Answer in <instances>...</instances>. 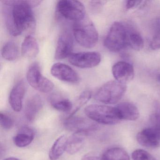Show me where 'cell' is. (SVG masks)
Returning a JSON list of instances; mask_svg holds the SVG:
<instances>
[{
    "label": "cell",
    "instance_id": "6da1fadb",
    "mask_svg": "<svg viewBox=\"0 0 160 160\" xmlns=\"http://www.w3.org/2000/svg\"><path fill=\"white\" fill-rule=\"evenodd\" d=\"M5 23L8 31L14 36L33 28L35 19L32 7L40 4L41 1H3Z\"/></svg>",
    "mask_w": 160,
    "mask_h": 160
},
{
    "label": "cell",
    "instance_id": "7a4b0ae2",
    "mask_svg": "<svg viewBox=\"0 0 160 160\" xmlns=\"http://www.w3.org/2000/svg\"><path fill=\"white\" fill-rule=\"evenodd\" d=\"M73 32L77 42L83 47L92 48L98 43V32L92 21L86 17L74 22Z\"/></svg>",
    "mask_w": 160,
    "mask_h": 160
},
{
    "label": "cell",
    "instance_id": "3957f363",
    "mask_svg": "<svg viewBox=\"0 0 160 160\" xmlns=\"http://www.w3.org/2000/svg\"><path fill=\"white\" fill-rule=\"evenodd\" d=\"M85 113L92 121L101 124L114 125L121 120L116 108L109 106L90 105L85 108Z\"/></svg>",
    "mask_w": 160,
    "mask_h": 160
},
{
    "label": "cell",
    "instance_id": "277c9868",
    "mask_svg": "<svg viewBox=\"0 0 160 160\" xmlns=\"http://www.w3.org/2000/svg\"><path fill=\"white\" fill-rule=\"evenodd\" d=\"M125 84L110 81L103 85L95 93L96 101L106 104H114L120 101L126 92Z\"/></svg>",
    "mask_w": 160,
    "mask_h": 160
},
{
    "label": "cell",
    "instance_id": "5b68a950",
    "mask_svg": "<svg viewBox=\"0 0 160 160\" xmlns=\"http://www.w3.org/2000/svg\"><path fill=\"white\" fill-rule=\"evenodd\" d=\"M128 31L124 25L116 22L111 26L104 40V46L111 52H119L127 46Z\"/></svg>",
    "mask_w": 160,
    "mask_h": 160
},
{
    "label": "cell",
    "instance_id": "8992f818",
    "mask_svg": "<svg viewBox=\"0 0 160 160\" xmlns=\"http://www.w3.org/2000/svg\"><path fill=\"white\" fill-rule=\"evenodd\" d=\"M57 10L62 17L74 22L86 17L85 6L82 2L78 1H60L57 3Z\"/></svg>",
    "mask_w": 160,
    "mask_h": 160
},
{
    "label": "cell",
    "instance_id": "52a82bcc",
    "mask_svg": "<svg viewBox=\"0 0 160 160\" xmlns=\"http://www.w3.org/2000/svg\"><path fill=\"white\" fill-rule=\"evenodd\" d=\"M27 78L29 84L40 92L48 93L54 89V84L42 74L40 67L37 63L32 64L29 68Z\"/></svg>",
    "mask_w": 160,
    "mask_h": 160
},
{
    "label": "cell",
    "instance_id": "ba28073f",
    "mask_svg": "<svg viewBox=\"0 0 160 160\" xmlns=\"http://www.w3.org/2000/svg\"><path fill=\"white\" fill-rule=\"evenodd\" d=\"M72 65L82 69L96 67L101 61V56L96 52H83L72 54L69 57Z\"/></svg>",
    "mask_w": 160,
    "mask_h": 160
},
{
    "label": "cell",
    "instance_id": "9c48e42d",
    "mask_svg": "<svg viewBox=\"0 0 160 160\" xmlns=\"http://www.w3.org/2000/svg\"><path fill=\"white\" fill-rule=\"evenodd\" d=\"M64 126L68 131L74 133L89 132L97 129V125L88 119L81 117H68L64 121Z\"/></svg>",
    "mask_w": 160,
    "mask_h": 160
},
{
    "label": "cell",
    "instance_id": "30bf717a",
    "mask_svg": "<svg viewBox=\"0 0 160 160\" xmlns=\"http://www.w3.org/2000/svg\"><path fill=\"white\" fill-rule=\"evenodd\" d=\"M51 74L59 80L68 83H75L79 81L78 74L69 65L57 62L52 65Z\"/></svg>",
    "mask_w": 160,
    "mask_h": 160
},
{
    "label": "cell",
    "instance_id": "8fae6325",
    "mask_svg": "<svg viewBox=\"0 0 160 160\" xmlns=\"http://www.w3.org/2000/svg\"><path fill=\"white\" fill-rule=\"evenodd\" d=\"M137 140L141 146L154 148L160 147V131L152 127L143 129L138 133Z\"/></svg>",
    "mask_w": 160,
    "mask_h": 160
},
{
    "label": "cell",
    "instance_id": "7c38bea8",
    "mask_svg": "<svg viewBox=\"0 0 160 160\" xmlns=\"http://www.w3.org/2000/svg\"><path fill=\"white\" fill-rule=\"evenodd\" d=\"M73 48V41L71 33L62 32L58 40L55 58L56 59H63L70 57Z\"/></svg>",
    "mask_w": 160,
    "mask_h": 160
},
{
    "label": "cell",
    "instance_id": "4fadbf2b",
    "mask_svg": "<svg viewBox=\"0 0 160 160\" xmlns=\"http://www.w3.org/2000/svg\"><path fill=\"white\" fill-rule=\"evenodd\" d=\"M112 72L116 80L123 84L130 82L134 76L133 67L126 62L120 61L115 63L112 67Z\"/></svg>",
    "mask_w": 160,
    "mask_h": 160
},
{
    "label": "cell",
    "instance_id": "5bb4252c",
    "mask_svg": "<svg viewBox=\"0 0 160 160\" xmlns=\"http://www.w3.org/2000/svg\"><path fill=\"white\" fill-rule=\"evenodd\" d=\"M26 91V84L24 80L18 82L12 89L9 96V103L15 112H20L22 109V101Z\"/></svg>",
    "mask_w": 160,
    "mask_h": 160
},
{
    "label": "cell",
    "instance_id": "9a60e30c",
    "mask_svg": "<svg viewBox=\"0 0 160 160\" xmlns=\"http://www.w3.org/2000/svg\"><path fill=\"white\" fill-rule=\"evenodd\" d=\"M43 105V102L40 95L35 94L31 97L25 106V114L27 120L33 122L42 109Z\"/></svg>",
    "mask_w": 160,
    "mask_h": 160
},
{
    "label": "cell",
    "instance_id": "2e32d148",
    "mask_svg": "<svg viewBox=\"0 0 160 160\" xmlns=\"http://www.w3.org/2000/svg\"><path fill=\"white\" fill-rule=\"evenodd\" d=\"M116 108L120 120L135 121L139 118V111L137 107L132 103L123 102Z\"/></svg>",
    "mask_w": 160,
    "mask_h": 160
},
{
    "label": "cell",
    "instance_id": "e0dca14e",
    "mask_svg": "<svg viewBox=\"0 0 160 160\" xmlns=\"http://www.w3.org/2000/svg\"><path fill=\"white\" fill-rule=\"evenodd\" d=\"M88 133L84 132L74 133L67 139L66 151L70 154L77 153L82 148L85 138Z\"/></svg>",
    "mask_w": 160,
    "mask_h": 160
},
{
    "label": "cell",
    "instance_id": "ac0fdd59",
    "mask_svg": "<svg viewBox=\"0 0 160 160\" xmlns=\"http://www.w3.org/2000/svg\"><path fill=\"white\" fill-rule=\"evenodd\" d=\"M21 52L22 55L27 58H33L38 55L39 45L33 36L28 35L24 39L22 43Z\"/></svg>",
    "mask_w": 160,
    "mask_h": 160
},
{
    "label": "cell",
    "instance_id": "d6986e66",
    "mask_svg": "<svg viewBox=\"0 0 160 160\" xmlns=\"http://www.w3.org/2000/svg\"><path fill=\"white\" fill-rule=\"evenodd\" d=\"M34 134L33 130L26 126L19 129L18 133L14 137L15 145L18 148H25L33 141Z\"/></svg>",
    "mask_w": 160,
    "mask_h": 160
},
{
    "label": "cell",
    "instance_id": "ffe728a7",
    "mask_svg": "<svg viewBox=\"0 0 160 160\" xmlns=\"http://www.w3.org/2000/svg\"><path fill=\"white\" fill-rule=\"evenodd\" d=\"M67 137L62 135L56 139L52 145L49 152V157L50 160H58L66 151Z\"/></svg>",
    "mask_w": 160,
    "mask_h": 160
},
{
    "label": "cell",
    "instance_id": "44dd1931",
    "mask_svg": "<svg viewBox=\"0 0 160 160\" xmlns=\"http://www.w3.org/2000/svg\"><path fill=\"white\" fill-rule=\"evenodd\" d=\"M102 159V160H130L127 152L119 148H111L106 151Z\"/></svg>",
    "mask_w": 160,
    "mask_h": 160
},
{
    "label": "cell",
    "instance_id": "7402d4cb",
    "mask_svg": "<svg viewBox=\"0 0 160 160\" xmlns=\"http://www.w3.org/2000/svg\"><path fill=\"white\" fill-rule=\"evenodd\" d=\"M18 47L12 41L7 42L2 49V56L4 59L7 61L15 60L18 58Z\"/></svg>",
    "mask_w": 160,
    "mask_h": 160
},
{
    "label": "cell",
    "instance_id": "603a6c76",
    "mask_svg": "<svg viewBox=\"0 0 160 160\" xmlns=\"http://www.w3.org/2000/svg\"><path fill=\"white\" fill-rule=\"evenodd\" d=\"M50 103L52 106L58 111L68 112L72 109V104L71 101L66 98L54 96L50 99Z\"/></svg>",
    "mask_w": 160,
    "mask_h": 160
},
{
    "label": "cell",
    "instance_id": "cb8c5ba5",
    "mask_svg": "<svg viewBox=\"0 0 160 160\" xmlns=\"http://www.w3.org/2000/svg\"><path fill=\"white\" fill-rule=\"evenodd\" d=\"M127 46L134 50L139 51L144 47V40L141 35L136 32L128 31Z\"/></svg>",
    "mask_w": 160,
    "mask_h": 160
},
{
    "label": "cell",
    "instance_id": "d4e9b609",
    "mask_svg": "<svg viewBox=\"0 0 160 160\" xmlns=\"http://www.w3.org/2000/svg\"><path fill=\"white\" fill-rule=\"evenodd\" d=\"M92 93L91 92L89 91H86L82 92L79 97L78 98L77 100L75 103V106L74 108L72 110L69 117H71L74 116V115L76 113V112L80 109V108L83 106L85 105L86 104L88 103V102L89 101L90 99L91 98Z\"/></svg>",
    "mask_w": 160,
    "mask_h": 160
},
{
    "label": "cell",
    "instance_id": "484cf974",
    "mask_svg": "<svg viewBox=\"0 0 160 160\" xmlns=\"http://www.w3.org/2000/svg\"><path fill=\"white\" fill-rule=\"evenodd\" d=\"M133 160H156L152 155L143 149H137L132 153Z\"/></svg>",
    "mask_w": 160,
    "mask_h": 160
},
{
    "label": "cell",
    "instance_id": "4316f807",
    "mask_svg": "<svg viewBox=\"0 0 160 160\" xmlns=\"http://www.w3.org/2000/svg\"><path fill=\"white\" fill-rule=\"evenodd\" d=\"M151 127L160 131V105L156 103L155 110L150 118Z\"/></svg>",
    "mask_w": 160,
    "mask_h": 160
},
{
    "label": "cell",
    "instance_id": "83f0119b",
    "mask_svg": "<svg viewBox=\"0 0 160 160\" xmlns=\"http://www.w3.org/2000/svg\"><path fill=\"white\" fill-rule=\"evenodd\" d=\"M0 123L3 129L9 130L13 126L14 121L11 117L1 112L0 114Z\"/></svg>",
    "mask_w": 160,
    "mask_h": 160
},
{
    "label": "cell",
    "instance_id": "f1b7e54d",
    "mask_svg": "<svg viewBox=\"0 0 160 160\" xmlns=\"http://www.w3.org/2000/svg\"><path fill=\"white\" fill-rule=\"evenodd\" d=\"M150 47L153 50L160 48V24L158 25L155 34L152 40Z\"/></svg>",
    "mask_w": 160,
    "mask_h": 160
},
{
    "label": "cell",
    "instance_id": "f546056e",
    "mask_svg": "<svg viewBox=\"0 0 160 160\" xmlns=\"http://www.w3.org/2000/svg\"><path fill=\"white\" fill-rule=\"evenodd\" d=\"M103 5V2L100 1H91L90 2V6L93 12H99L102 8Z\"/></svg>",
    "mask_w": 160,
    "mask_h": 160
},
{
    "label": "cell",
    "instance_id": "4dcf8cb0",
    "mask_svg": "<svg viewBox=\"0 0 160 160\" xmlns=\"http://www.w3.org/2000/svg\"><path fill=\"white\" fill-rule=\"evenodd\" d=\"M141 2L142 1H128L125 2V7L128 10L132 9L136 7L137 6L139 5Z\"/></svg>",
    "mask_w": 160,
    "mask_h": 160
},
{
    "label": "cell",
    "instance_id": "1f68e13d",
    "mask_svg": "<svg viewBox=\"0 0 160 160\" xmlns=\"http://www.w3.org/2000/svg\"><path fill=\"white\" fill-rule=\"evenodd\" d=\"M81 160H102V159L98 156L86 154L82 157Z\"/></svg>",
    "mask_w": 160,
    "mask_h": 160
},
{
    "label": "cell",
    "instance_id": "d6a6232c",
    "mask_svg": "<svg viewBox=\"0 0 160 160\" xmlns=\"http://www.w3.org/2000/svg\"><path fill=\"white\" fill-rule=\"evenodd\" d=\"M3 160H19V159L15 157H9V158H6Z\"/></svg>",
    "mask_w": 160,
    "mask_h": 160
},
{
    "label": "cell",
    "instance_id": "836d02e7",
    "mask_svg": "<svg viewBox=\"0 0 160 160\" xmlns=\"http://www.w3.org/2000/svg\"><path fill=\"white\" fill-rule=\"evenodd\" d=\"M159 79H160V78H159Z\"/></svg>",
    "mask_w": 160,
    "mask_h": 160
}]
</instances>
